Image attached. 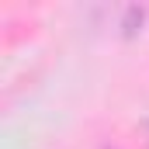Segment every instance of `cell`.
<instances>
[{
    "label": "cell",
    "instance_id": "cell-1",
    "mask_svg": "<svg viewBox=\"0 0 149 149\" xmlns=\"http://www.w3.org/2000/svg\"><path fill=\"white\" fill-rule=\"evenodd\" d=\"M135 24H142V7H128L125 10V31L128 35L135 31Z\"/></svg>",
    "mask_w": 149,
    "mask_h": 149
}]
</instances>
